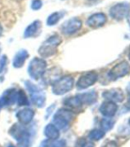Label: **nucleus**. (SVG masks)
Masks as SVG:
<instances>
[{
    "label": "nucleus",
    "instance_id": "15",
    "mask_svg": "<svg viewBox=\"0 0 130 147\" xmlns=\"http://www.w3.org/2000/svg\"><path fill=\"white\" fill-rule=\"evenodd\" d=\"M28 132H29L28 129L21 123H16V124L13 125V127L9 130V134L12 136L17 142L19 140H20Z\"/></svg>",
    "mask_w": 130,
    "mask_h": 147
},
{
    "label": "nucleus",
    "instance_id": "16",
    "mask_svg": "<svg viewBox=\"0 0 130 147\" xmlns=\"http://www.w3.org/2000/svg\"><path fill=\"white\" fill-rule=\"evenodd\" d=\"M29 54L27 50L21 49L19 51L16 52V54L13 57V66L14 68H20L21 67H23L24 63L28 59Z\"/></svg>",
    "mask_w": 130,
    "mask_h": 147
},
{
    "label": "nucleus",
    "instance_id": "10",
    "mask_svg": "<svg viewBox=\"0 0 130 147\" xmlns=\"http://www.w3.org/2000/svg\"><path fill=\"white\" fill-rule=\"evenodd\" d=\"M102 96L104 98H105V100L112 101L114 103H121L125 98L124 92L121 89H112L104 90Z\"/></svg>",
    "mask_w": 130,
    "mask_h": 147
},
{
    "label": "nucleus",
    "instance_id": "17",
    "mask_svg": "<svg viewBox=\"0 0 130 147\" xmlns=\"http://www.w3.org/2000/svg\"><path fill=\"white\" fill-rule=\"evenodd\" d=\"M63 103L65 106L71 111H80L83 106L81 100L79 99V98L77 97V95L74 97H70V98H66Z\"/></svg>",
    "mask_w": 130,
    "mask_h": 147
},
{
    "label": "nucleus",
    "instance_id": "2",
    "mask_svg": "<svg viewBox=\"0 0 130 147\" xmlns=\"http://www.w3.org/2000/svg\"><path fill=\"white\" fill-rule=\"evenodd\" d=\"M74 117L73 112L67 108L59 109L53 117V125L59 129L66 130L69 128L70 123Z\"/></svg>",
    "mask_w": 130,
    "mask_h": 147
},
{
    "label": "nucleus",
    "instance_id": "3",
    "mask_svg": "<svg viewBox=\"0 0 130 147\" xmlns=\"http://www.w3.org/2000/svg\"><path fill=\"white\" fill-rule=\"evenodd\" d=\"M25 86L28 91L31 102L39 108L44 106L46 102V97H45L44 92H43L39 87H37L36 85H35L34 83H32L29 81L25 82Z\"/></svg>",
    "mask_w": 130,
    "mask_h": 147
},
{
    "label": "nucleus",
    "instance_id": "37",
    "mask_svg": "<svg viewBox=\"0 0 130 147\" xmlns=\"http://www.w3.org/2000/svg\"><path fill=\"white\" fill-rule=\"evenodd\" d=\"M0 52H1V48H0Z\"/></svg>",
    "mask_w": 130,
    "mask_h": 147
},
{
    "label": "nucleus",
    "instance_id": "6",
    "mask_svg": "<svg viewBox=\"0 0 130 147\" xmlns=\"http://www.w3.org/2000/svg\"><path fill=\"white\" fill-rule=\"evenodd\" d=\"M130 5L126 2L119 3L114 5L109 10L110 16L116 20H122L129 15Z\"/></svg>",
    "mask_w": 130,
    "mask_h": 147
},
{
    "label": "nucleus",
    "instance_id": "32",
    "mask_svg": "<svg viewBox=\"0 0 130 147\" xmlns=\"http://www.w3.org/2000/svg\"><path fill=\"white\" fill-rule=\"evenodd\" d=\"M127 23H128L129 28H130V15H129V16H128V18H127Z\"/></svg>",
    "mask_w": 130,
    "mask_h": 147
},
{
    "label": "nucleus",
    "instance_id": "26",
    "mask_svg": "<svg viewBox=\"0 0 130 147\" xmlns=\"http://www.w3.org/2000/svg\"><path fill=\"white\" fill-rule=\"evenodd\" d=\"M7 65V57L5 55H3L0 59V72H2L5 67Z\"/></svg>",
    "mask_w": 130,
    "mask_h": 147
},
{
    "label": "nucleus",
    "instance_id": "7",
    "mask_svg": "<svg viewBox=\"0 0 130 147\" xmlns=\"http://www.w3.org/2000/svg\"><path fill=\"white\" fill-rule=\"evenodd\" d=\"M82 20L77 17H73V18L69 19L67 22H65L61 25L60 30L64 35L73 36L75 33H77L82 28Z\"/></svg>",
    "mask_w": 130,
    "mask_h": 147
},
{
    "label": "nucleus",
    "instance_id": "1",
    "mask_svg": "<svg viewBox=\"0 0 130 147\" xmlns=\"http://www.w3.org/2000/svg\"><path fill=\"white\" fill-rule=\"evenodd\" d=\"M62 43V39L59 35H52L48 37L40 45L38 49V53L42 58H50L55 55L58 51V47Z\"/></svg>",
    "mask_w": 130,
    "mask_h": 147
},
{
    "label": "nucleus",
    "instance_id": "31",
    "mask_svg": "<svg viewBox=\"0 0 130 147\" xmlns=\"http://www.w3.org/2000/svg\"><path fill=\"white\" fill-rule=\"evenodd\" d=\"M3 31H4V29H3V27H2L1 23H0V37H1V36H3Z\"/></svg>",
    "mask_w": 130,
    "mask_h": 147
},
{
    "label": "nucleus",
    "instance_id": "27",
    "mask_svg": "<svg viewBox=\"0 0 130 147\" xmlns=\"http://www.w3.org/2000/svg\"><path fill=\"white\" fill-rule=\"evenodd\" d=\"M51 147H66V142L65 140H57L51 143Z\"/></svg>",
    "mask_w": 130,
    "mask_h": 147
},
{
    "label": "nucleus",
    "instance_id": "19",
    "mask_svg": "<svg viewBox=\"0 0 130 147\" xmlns=\"http://www.w3.org/2000/svg\"><path fill=\"white\" fill-rule=\"evenodd\" d=\"M59 76H60V71H59L57 67H53L50 70H46L44 74H43L42 78L46 81L47 83L52 84V83H54L59 78Z\"/></svg>",
    "mask_w": 130,
    "mask_h": 147
},
{
    "label": "nucleus",
    "instance_id": "14",
    "mask_svg": "<svg viewBox=\"0 0 130 147\" xmlns=\"http://www.w3.org/2000/svg\"><path fill=\"white\" fill-rule=\"evenodd\" d=\"M99 110H100V113L104 115V116H105L107 118H111V117L114 116L115 113H117L118 106L114 102L105 100L101 105Z\"/></svg>",
    "mask_w": 130,
    "mask_h": 147
},
{
    "label": "nucleus",
    "instance_id": "36",
    "mask_svg": "<svg viewBox=\"0 0 130 147\" xmlns=\"http://www.w3.org/2000/svg\"><path fill=\"white\" fill-rule=\"evenodd\" d=\"M90 1H96V0H90Z\"/></svg>",
    "mask_w": 130,
    "mask_h": 147
},
{
    "label": "nucleus",
    "instance_id": "25",
    "mask_svg": "<svg viewBox=\"0 0 130 147\" xmlns=\"http://www.w3.org/2000/svg\"><path fill=\"white\" fill-rule=\"evenodd\" d=\"M42 6V0H33L31 3V9L34 11H38Z\"/></svg>",
    "mask_w": 130,
    "mask_h": 147
},
{
    "label": "nucleus",
    "instance_id": "11",
    "mask_svg": "<svg viewBox=\"0 0 130 147\" xmlns=\"http://www.w3.org/2000/svg\"><path fill=\"white\" fill-rule=\"evenodd\" d=\"M107 18L104 13H97L90 15L87 20V25L92 28H98L106 23Z\"/></svg>",
    "mask_w": 130,
    "mask_h": 147
},
{
    "label": "nucleus",
    "instance_id": "8",
    "mask_svg": "<svg viewBox=\"0 0 130 147\" xmlns=\"http://www.w3.org/2000/svg\"><path fill=\"white\" fill-rule=\"evenodd\" d=\"M130 72V65L127 61H122L114 66L109 72H108V78L111 81H116L120 79Z\"/></svg>",
    "mask_w": 130,
    "mask_h": 147
},
{
    "label": "nucleus",
    "instance_id": "35",
    "mask_svg": "<svg viewBox=\"0 0 130 147\" xmlns=\"http://www.w3.org/2000/svg\"><path fill=\"white\" fill-rule=\"evenodd\" d=\"M128 123H129V125H130V118H129V120H128Z\"/></svg>",
    "mask_w": 130,
    "mask_h": 147
},
{
    "label": "nucleus",
    "instance_id": "20",
    "mask_svg": "<svg viewBox=\"0 0 130 147\" xmlns=\"http://www.w3.org/2000/svg\"><path fill=\"white\" fill-rule=\"evenodd\" d=\"M44 135L49 140H57L59 138V129L53 124H48L44 129Z\"/></svg>",
    "mask_w": 130,
    "mask_h": 147
},
{
    "label": "nucleus",
    "instance_id": "23",
    "mask_svg": "<svg viewBox=\"0 0 130 147\" xmlns=\"http://www.w3.org/2000/svg\"><path fill=\"white\" fill-rule=\"evenodd\" d=\"M104 136V131L99 129H95L89 134V138L92 141H98Z\"/></svg>",
    "mask_w": 130,
    "mask_h": 147
},
{
    "label": "nucleus",
    "instance_id": "34",
    "mask_svg": "<svg viewBox=\"0 0 130 147\" xmlns=\"http://www.w3.org/2000/svg\"><path fill=\"white\" fill-rule=\"evenodd\" d=\"M7 147H15V146H14L13 144H9V145L7 146Z\"/></svg>",
    "mask_w": 130,
    "mask_h": 147
},
{
    "label": "nucleus",
    "instance_id": "21",
    "mask_svg": "<svg viewBox=\"0 0 130 147\" xmlns=\"http://www.w3.org/2000/svg\"><path fill=\"white\" fill-rule=\"evenodd\" d=\"M64 15H65L64 12H54V13H52L47 18V20H46L47 26L51 27V26L58 24V22L64 17Z\"/></svg>",
    "mask_w": 130,
    "mask_h": 147
},
{
    "label": "nucleus",
    "instance_id": "4",
    "mask_svg": "<svg viewBox=\"0 0 130 147\" xmlns=\"http://www.w3.org/2000/svg\"><path fill=\"white\" fill-rule=\"evenodd\" d=\"M74 84L73 78L70 76H66L63 77H59L55 82L51 84L52 93L58 96H61L69 92Z\"/></svg>",
    "mask_w": 130,
    "mask_h": 147
},
{
    "label": "nucleus",
    "instance_id": "5",
    "mask_svg": "<svg viewBox=\"0 0 130 147\" xmlns=\"http://www.w3.org/2000/svg\"><path fill=\"white\" fill-rule=\"evenodd\" d=\"M46 67L47 63L42 58H34L29 62L28 67V76L34 80H39L46 71Z\"/></svg>",
    "mask_w": 130,
    "mask_h": 147
},
{
    "label": "nucleus",
    "instance_id": "30",
    "mask_svg": "<svg viewBox=\"0 0 130 147\" xmlns=\"http://www.w3.org/2000/svg\"><path fill=\"white\" fill-rule=\"evenodd\" d=\"M50 141L51 140H49V139H46L44 141H42L40 147H51V142Z\"/></svg>",
    "mask_w": 130,
    "mask_h": 147
},
{
    "label": "nucleus",
    "instance_id": "29",
    "mask_svg": "<svg viewBox=\"0 0 130 147\" xmlns=\"http://www.w3.org/2000/svg\"><path fill=\"white\" fill-rule=\"evenodd\" d=\"M127 102L126 107L130 110V83H128V85L127 86Z\"/></svg>",
    "mask_w": 130,
    "mask_h": 147
},
{
    "label": "nucleus",
    "instance_id": "9",
    "mask_svg": "<svg viewBox=\"0 0 130 147\" xmlns=\"http://www.w3.org/2000/svg\"><path fill=\"white\" fill-rule=\"evenodd\" d=\"M97 74L96 72H88L82 75L76 82V87L78 90H85L92 86L97 81Z\"/></svg>",
    "mask_w": 130,
    "mask_h": 147
},
{
    "label": "nucleus",
    "instance_id": "13",
    "mask_svg": "<svg viewBox=\"0 0 130 147\" xmlns=\"http://www.w3.org/2000/svg\"><path fill=\"white\" fill-rule=\"evenodd\" d=\"M35 116V112L34 110H32L29 107H25L22 108L21 110L18 111V113H16V117L18 119V121H20V123L26 125L28 124L32 121Z\"/></svg>",
    "mask_w": 130,
    "mask_h": 147
},
{
    "label": "nucleus",
    "instance_id": "22",
    "mask_svg": "<svg viewBox=\"0 0 130 147\" xmlns=\"http://www.w3.org/2000/svg\"><path fill=\"white\" fill-rule=\"evenodd\" d=\"M17 104L20 107H23V106H28L29 105V99L28 98L26 93L24 90H18L17 91Z\"/></svg>",
    "mask_w": 130,
    "mask_h": 147
},
{
    "label": "nucleus",
    "instance_id": "24",
    "mask_svg": "<svg viewBox=\"0 0 130 147\" xmlns=\"http://www.w3.org/2000/svg\"><path fill=\"white\" fill-rule=\"evenodd\" d=\"M114 121L111 120V119H103L101 121V127H102V130L104 131H108L112 129V127L114 126Z\"/></svg>",
    "mask_w": 130,
    "mask_h": 147
},
{
    "label": "nucleus",
    "instance_id": "33",
    "mask_svg": "<svg viewBox=\"0 0 130 147\" xmlns=\"http://www.w3.org/2000/svg\"><path fill=\"white\" fill-rule=\"evenodd\" d=\"M127 56H128V59L130 60V47H129V50H128V54H127Z\"/></svg>",
    "mask_w": 130,
    "mask_h": 147
},
{
    "label": "nucleus",
    "instance_id": "18",
    "mask_svg": "<svg viewBox=\"0 0 130 147\" xmlns=\"http://www.w3.org/2000/svg\"><path fill=\"white\" fill-rule=\"evenodd\" d=\"M77 97L79 98L82 105H92L96 101L97 93L95 90H90L89 92L78 94Z\"/></svg>",
    "mask_w": 130,
    "mask_h": 147
},
{
    "label": "nucleus",
    "instance_id": "28",
    "mask_svg": "<svg viewBox=\"0 0 130 147\" xmlns=\"http://www.w3.org/2000/svg\"><path fill=\"white\" fill-rule=\"evenodd\" d=\"M101 147H118V144L115 141H110V140H108Z\"/></svg>",
    "mask_w": 130,
    "mask_h": 147
},
{
    "label": "nucleus",
    "instance_id": "12",
    "mask_svg": "<svg viewBox=\"0 0 130 147\" xmlns=\"http://www.w3.org/2000/svg\"><path fill=\"white\" fill-rule=\"evenodd\" d=\"M41 29H42V22L39 20H36L26 28L23 34V37L24 38L36 37L40 35Z\"/></svg>",
    "mask_w": 130,
    "mask_h": 147
}]
</instances>
